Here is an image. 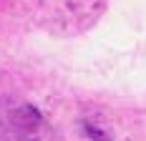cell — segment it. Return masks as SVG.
Instances as JSON below:
<instances>
[]
</instances>
